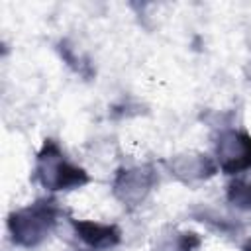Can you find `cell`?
Listing matches in <instances>:
<instances>
[{
    "mask_svg": "<svg viewBox=\"0 0 251 251\" xmlns=\"http://www.w3.org/2000/svg\"><path fill=\"white\" fill-rule=\"evenodd\" d=\"M57 224V206L55 202L39 200L27 208L14 212L8 220L10 233L18 245L35 247L39 245Z\"/></svg>",
    "mask_w": 251,
    "mask_h": 251,
    "instance_id": "obj_1",
    "label": "cell"
},
{
    "mask_svg": "<svg viewBox=\"0 0 251 251\" xmlns=\"http://www.w3.org/2000/svg\"><path fill=\"white\" fill-rule=\"evenodd\" d=\"M35 175L41 180V184L49 190H71L88 182L86 173L80 167L69 163L59 145L51 139L45 141L43 151L37 157Z\"/></svg>",
    "mask_w": 251,
    "mask_h": 251,
    "instance_id": "obj_2",
    "label": "cell"
},
{
    "mask_svg": "<svg viewBox=\"0 0 251 251\" xmlns=\"http://www.w3.org/2000/svg\"><path fill=\"white\" fill-rule=\"evenodd\" d=\"M75 229L90 249H110L120 243V229L116 226L96 222H75Z\"/></svg>",
    "mask_w": 251,
    "mask_h": 251,
    "instance_id": "obj_4",
    "label": "cell"
},
{
    "mask_svg": "<svg viewBox=\"0 0 251 251\" xmlns=\"http://www.w3.org/2000/svg\"><path fill=\"white\" fill-rule=\"evenodd\" d=\"M245 251H251V241H247V245H245Z\"/></svg>",
    "mask_w": 251,
    "mask_h": 251,
    "instance_id": "obj_6",
    "label": "cell"
},
{
    "mask_svg": "<svg viewBox=\"0 0 251 251\" xmlns=\"http://www.w3.org/2000/svg\"><path fill=\"white\" fill-rule=\"evenodd\" d=\"M220 169L227 175H239L251 169V135L245 131H226L216 145Z\"/></svg>",
    "mask_w": 251,
    "mask_h": 251,
    "instance_id": "obj_3",
    "label": "cell"
},
{
    "mask_svg": "<svg viewBox=\"0 0 251 251\" xmlns=\"http://www.w3.org/2000/svg\"><path fill=\"white\" fill-rule=\"evenodd\" d=\"M227 198L233 206L251 210V169L235 176V180L229 184Z\"/></svg>",
    "mask_w": 251,
    "mask_h": 251,
    "instance_id": "obj_5",
    "label": "cell"
}]
</instances>
